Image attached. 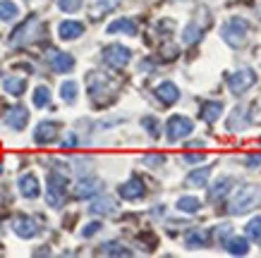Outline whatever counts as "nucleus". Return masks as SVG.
Listing matches in <instances>:
<instances>
[{"label":"nucleus","instance_id":"obj_1","mask_svg":"<svg viewBox=\"0 0 261 258\" xmlns=\"http://www.w3.org/2000/svg\"><path fill=\"white\" fill-rule=\"evenodd\" d=\"M259 204H261V189L254 187V184H247V187L240 189L238 194H235V198L230 201L228 213L230 215H242V213L256 208Z\"/></svg>","mask_w":261,"mask_h":258},{"label":"nucleus","instance_id":"obj_2","mask_svg":"<svg viewBox=\"0 0 261 258\" xmlns=\"http://www.w3.org/2000/svg\"><path fill=\"white\" fill-rule=\"evenodd\" d=\"M247 29H249V24H247L245 19H240V17H232V19H228V22L223 24L221 39L225 41L228 46L238 48V46H242V43H245Z\"/></svg>","mask_w":261,"mask_h":258},{"label":"nucleus","instance_id":"obj_3","mask_svg":"<svg viewBox=\"0 0 261 258\" xmlns=\"http://www.w3.org/2000/svg\"><path fill=\"white\" fill-rule=\"evenodd\" d=\"M65 187H67V180L60 177L58 172H50L48 175V191H46V201L50 208H60L65 201Z\"/></svg>","mask_w":261,"mask_h":258},{"label":"nucleus","instance_id":"obj_4","mask_svg":"<svg viewBox=\"0 0 261 258\" xmlns=\"http://www.w3.org/2000/svg\"><path fill=\"white\" fill-rule=\"evenodd\" d=\"M36 36H41V22L36 19V17H32V19H27V22H24L15 34H12L10 43H12V46H24V43L34 41Z\"/></svg>","mask_w":261,"mask_h":258},{"label":"nucleus","instance_id":"obj_5","mask_svg":"<svg viewBox=\"0 0 261 258\" xmlns=\"http://www.w3.org/2000/svg\"><path fill=\"white\" fill-rule=\"evenodd\" d=\"M254 81H256V74H254L249 67H245V70L235 72V74H228V89L232 91L235 96L245 94L249 86H254Z\"/></svg>","mask_w":261,"mask_h":258},{"label":"nucleus","instance_id":"obj_6","mask_svg":"<svg viewBox=\"0 0 261 258\" xmlns=\"http://www.w3.org/2000/svg\"><path fill=\"white\" fill-rule=\"evenodd\" d=\"M194 129L190 118H182V115H173V118L168 120L166 125V132H168V141H180L182 136H187V134Z\"/></svg>","mask_w":261,"mask_h":258},{"label":"nucleus","instance_id":"obj_7","mask_svg":"<svg viewBox=\"0 0 261 258\" xmlns=\"http://www.w3.org/2000/svg\"><path fill=\"white\" fill-rule=\"evenodd\" d=\"M129 58H132L129 48L118 46V43H113V46H108L103 50V60H106V65H111V67H125L129 63Z\"/></svg>","mask_w":261,"mask_h":258},{"label":"nucleus","instance_id":"obj_8","mask_svg":"<svg viewBox=\"0 0 261 258\" xmlns=\"http://www.w3.org/2000/svg\"><path fill=\"white\" fill-rule=\"evenodd\" d=\"M101 189H103V182L98 180V177H87V180L77 182L74 194H77V198H91V196H96Z\"/></svg>","mask_w":261,"mask_h":258},{"label":"nucleus","instance_id":"obj_9","mask_svg":"<svg viewBox=\"0 0 261 258\" xmlns=\"http://www.w3.org/2000/svg\"><path fill=\"white\" fill-rule=\"evenodd\" d=\"M146 194V189H144V182L139 177H132L129 182H125L122 187H120V196L127 198V201H137V198H142Z\"/></svg>","mask_w":261,"mask_h":258},{"label":"nucleus","instance_id":"obj_10","mask_svg":"<svg viewBox=\"0 0 261 258\" xmlns=\"http://www.w3.org/2000/svg\"><path fill=\"white\" fill-rule=\"evenodd\" d=\"M48 60H50L53 72H60V74H67V72L74 67V58H72V55H67V53H56V50H50Z\"/></svg>","mask_w":261,"mask_h":258},{"label":"nucleus","instance_id":"obj_11","mask_svg":"<svg viewBox=\"0 0 261 258\" xmlns=\"http://www.w3.org/2000/svg\"><path fill=\"white\" fill-rule=\"evenodd\" d=\"M156 98H159L161 103H166V105H173V103L180 101V89H177L173 81H163V84H159V89H156Z\"/></svg>","mask_w":261,"mask_h":258},{"label":"nucleus","instance_id":"obj_12","mask_svg":"<svg viewBox=\"0 0 261 258\" xmlns=\"http://www.w3.org/2000/svg\"><path fill=\"white\" fill-rule=\"evenodd\" d=\"M27 122H29V112H27V108H22V105H17V108H12L5 115V125L12 127V129H24L27 127Z\"/></svg>","mask_w":261,"mask_h":258},{"label":"nucleus","instance_id":"obj_13","mask_svg":"<svg viewBox=\"0 0 261 258\" xmlns=\"http://www.w3.org/2000/svg\"><path fill=\"white\" fill-rule=\"evenodd\" d=\"M58 34H60V39H63V41H74V39H80L82 34H84V24H82V22H72V19L60 22Z\"/></svg>","mask_w":261,"mask_h":258},{"label":"nucleus","instance_id":"obj_14","mask_svg":"<svg viewBox=\"0 0 261 258\" xmlns=\"http://www.w3.org/2000/svg\"><path fill=\"white\" fill-rule=\"evenodd\" d=\"M12 230H15V235L22 237V239H32V237H36V232H39V227H36V222H34L32 218H17Z\"/></svg>","mask_w":261,"mask_h":258},{"label":"nucleus","instance_id":"obj_15","mask_svg":"<svg viewBox=\"0 0 261 258\" xmlns=\"http://www.w3.org/2000/svg\"><path fill=\"white\" fill-rule=\"evenodd\" d=\"M58 136V125L56 122H41L34 132V141L36 144H50Z\"/></svg>","mask_w":261,"mask_h":258},{"label":"nucleus","instance_id":"obj_16","mask_svg":"<svg viewBox=\"0 0 261 258\" xmlns=\"http://www.w3.org/2000/svg\"><path fill=\"white\" fill-rule=\"evenodd\" d=\"M19 191H22L24 198H36V196L41 194L36 175H22V177H19Z\"/></svg>","mask_w":261,"mask_h":258},{"label":"nucleus","instance_id":"obj_17","mask_svg":"<svg viewBox=\"0 0 261 258\" xmlns=\"http://www.w3.org/2000/svg\"><path fill=\"white\" fill-rule=\"evenodd\" d=\"M223 112V103L221 101H208V103H201V120H206V122H216V120L221 118Z\"/></svg>","mask_w":261,"mask_h":258},{"label":"nucleus","instance_id":"obj_18","mask_svg":"<svg viewBox=\"0 0 261 258\" xmlns=\"http://www.w3.org/2000/svg\"><path fill=\"white\" fill-rule=\"evenodd\" d=\"M115 208H118V206H115V201H113L111 196H103V198H98V201H94V204H91V208H89V211L94 213V215H113V213H115Z\"/></svg>","mask_w":261,"mask_h":258},{"label":"nucleus","instance_id":"obj_19","mask_svg":"<svg viewBox=\"0 0 261 258\" xmlns=\"http://www.w3.org/2000/svg\"><path fill=\"white\" fill-rule=\"evenodd\" d=\"M127 34V36H135L137 34V24L132 22V19H127V17H122V19H118V22H113L111 26H108V34Z\"/></svg>","mask_w":261,"mask_h":258},{"label":"nucleus","instance_id":"obj_20","mask_svg":"<svg viewBox=\"0 0 261 258\" xmlns=\"http://www.w3.org/2000/svg\"><path fill=\"white\" fill-rule=\"evenodd\" d=\"M225 251L232 253V256H245L247 251H249L247 239H242V237H230L228 242H225Z\"/></svg>","mask_w":261,"mask_h":258},{"label":"nucleus","instance_id":"obj_21","mask_svg":"<svg viewBox=\"0 0 261 258\" xmlns=\"http://www.w3.org/2000/svg\"><path fill=\"white\" fill-rule=\"evenodd\" d=\"M232 184H235L232 177H223V180H218L214 184V189H211V201H218V198H223V196H228V191H230Z\"/></svg>","mask_w":261,"mask_h":258},{"label":"nucleus","instance_id":"obj_22","mask_svg":"<svg viewBox=\"0 0 261 258\" xmlns=\"http://www.w3.org/2000/svg\"><path fill=\"white\" fill-rule=\"evenodd\" d=\"M3 89H5L10 96H22L24 89H27V81H24L22 77H8L3 81Z\"/></svg>","mask_w":261,"mask_h":258},{"label":"nucleus","instance_id":"obj_23","mask_svg":"<svg viewBox=\"0 0 261 258\" xmlns=\"http://www.w3.org/2000/svg\"><path fill=\"white\" fill-rule=\"evenodd\" d=\"M115 5H118V0H94V5H91V17H94V19H98L101 15L111 12Z\"/></svg>","mask_w":261,"mask_h":258},{"label":"nucleus","instance_id":"obj_24","mask_svg":"<svg viewBox=\"0 0 261 258\" xmlns=\"http://www.w3.org/2000/svg\"><path fill=\"white\" fill-rule=\"evenodd\" d=\"M17 15H19V8H17L12 0H3L0 3V19L3 22H12Z\"/></svg>","mask_w":261,"mask_h":258},{"label":"nucleus","instance_id":"obj_25","mask_svg":"<svg viewBox=\"0 0 261 258\" xmlns=\"http://www.w3.org/2000/svg\"><path fill=\"white\" fill-rule=\"evenodd\" d=\"M208 175H211V167H199L187 177V184H194V187H206L208 182Z\"/></svg>","mask_w":261,"mask_h":258},{"label":"nucleus","instance_id":"obj_26","mask_svg":"<svg viewBox=\"0 0 261 258\" xmlns=\"http://www.w3.org/2000/svg\"><path fill=\"white\" fill-rule=\"evenodd\" d=\"M199 208H201V204H199L197 196H182L180 201H177V211H182V213H197Z\"/></svg>","mask_w":261,"mask_h":258},{"label":"nucleus","instance_id":"obj_27","mask_svg":"<svg viewBox=\"0 0 261 258\" xmlns=\"http://www.w3.org/2000/svg\"><path fill=\"white\" fill-rule=\"evenodd\" d=\"M238 125H240V129H245V127H247L245 110H242V108L232 110V115H230V120H228V129H230V132H238Z\"/></svg>","mask_w":261,"mask_h":258},{"label":"nucleus","instance_id":"obj_28","mask_svg":"<svg viewBox=\"0 0 261 258\" xmlns=\"http://www.w3.org/2000/svg\"><path fill=\"white\" fill-rule=\"evenodd\" d=\"M60 96H63L65 103H74L77 101V81H63V86H60Z\"/></svg>","mask_w":261,"mask_h":258},{"label":"nucleus","instance_id":"obj_29","mask_svg":"<svg viewBox=\"0 0 261 258\" xmlns=\"http://www.w3.org/2000/svg\"><path fill=\"white\" fill-rule=\"evenodd\" d=\"M185 244H187L190 249H199V246H204L206 244V232H201V230H192L190 235H187V239H185Z\"/></svg>","mask_w":261,"mask_h":258},{"label":"nucleus","instance_id":"obj_30","mask_svg":"<svg viewBox=\"0 0 261 258\" xmlns=\"http://www.w3.org/2000/svg\"><path fill=\"white\" fill-rule=\"evenodd\" d=\"M48 103H50V91H48L46 86H39V89L34 91V105H36V108H46Z\"/></svg>","mask_w":261,"mask_h":258},{"label":"nucleus","instance_id":"obj_31","mask_svg":"<svg viewBox=\"0 0 261 258\" xmlns=\"http://www.w3.org/2000/svg\"><path fill=\"white\" fill-rule=\"evenodd\" d=\"M247 237L254 239L256 244H261V218H254L249 225H247Z\"/></svg>","mask_w":261,"mask_h":258},{"label":"nucleus","instance_id":"obj_32","mask_svg":"<svg viewBox=\"0 0 261 258\" xmlns=\"http://www.w3.org/2000/svg\"><path fill=\"white\" fill-rule=\"evenodd\" d=\"M199 36H201V29H199L197 24H190V26L182 32V41H185V43H194V41H199Z\"/></svg>","mask_w":261,"mask_h":258},{"label":"nucleus","instance_id":"obj_33","mask_svg":"<svg viewBox=\"0 0 261 258\" xmlns=\"http://www.w3.org/2000/svg\"><path fill=\"white\" fill-rule=\"evenodd\" d=\"M101 253H113V256H127L129 251H127V249H122L120 244L111 242V244H103V246H101Z\"/></svg>","mask_w":261,"mask_h":258},{"label":"nucleus","instance_id":"obj_34","mask_svg":"<svg viewBox=\"0 0 261 258\" xmlns=\"http://www.w3.org/2000/svg\"><path fill=\"white\" fill-rule=\"evenodd\" d=\"M58 8L63 12H77L82 8V0H58Z\"/></svg>","mask_w":261,"mask_h":258},{"label":"nucleus","instance_id":"obj_35","mask_svg":"<svg viewBox=\"0 0 261 258\" xmlns=\"http://www.w3.org/2000/svg\"><path fill=\"white\" fill-rule=\"evenodd\" d=\"M142 125L146 127V129H149L151 136H159L161 129H159V120H156V118H144V120H142Z\"/></svg>","mask_w":261,"mask_h":258},{"label":"nucleus","instance_id":"obj_36","mask_svg":"<svg viewBox=\"0 0 261 258\" xmlns=\"http://www.w3.org/2000/svg\"><path fill=\"white\" fill-rule=\"evenodd\" d=\"M98 230H101V222H89V225L82 230V237H94Z\"/></svg>","mask_w":261,"mask_h":258},{"label":"nucleus","instance_id":"obj_37","mask_svg":"<svg viewBox=\"0 0 261 258\" xmlns=\"http://www.w3.org/2000/svg\"><path fill=\"white\" fill-rule=\"evenodd\" d=\"M230 235H232V225H221L216 230V237H218V239H228Z\"/></svg>","mask_w":261,"mask_h":258},{"label":"nucleus","instance_id":"obj_38","mask_svg":"<svg viewBox=\"0 0 261 258\" xmlns=\"http://www.w3.org/2000/svg\"><path fill=\"white\" fill-rule=\"evenodd\" d=\"M185 160H187V163H201V160H204V153H185Z\"/></svg>","mask_w":261,"mask_h":258},{"label":"nucleus","instance_id":"obj_39","mask_svg":"<svg viewBox=\"0 0 261 258\" xmlns=\"http://www.w3.org/2000/svg\"><path fill=\"white\" fill-rule=\"evenodd\" d=\"M163 160H166L163 156H149V158H144V163H146V165H161Z\"/></svg>","mask_w":261,"mask_h":258},{"label":"nucleus","instance_id":"obj_40","mask_svg":"<svg viewBox=\"0 0 261 258\" xmlns=\"http://www.w3.org/2000/svg\"><path fill=\"white\" fill-rule=\"evenodd\" d=\"M247 165H249V167H256V165H261V153H256V156H249V158H247Z\"/></svg>","mask_w":261,"mask_h":258},{"label":"nucleus","instance_id":"obj_41","mask_svg":"<svg viewBox=\"0 0 261 258\" xmlns=\"http://www.w3.org/2000/svg\"><path fill=\"white\" fill-rule=\"evenodd\" d=\"M0 172H3V165H0Z\"/></svg>","mask_w":261,"mask_h":258},{"label":"nucleus","instance_id":"obj_42","mask_svg":"<svg viewBox=\"0 0 261 258\" xmlns=\"http://www.w3.org/2000/svg\"><path fill=\"white\" fill-rule=\"evenodd\" d=\"M259 15H261V8H259Z\"/></svg>","mask_w":261,"mask_h":258}]
</instances>
